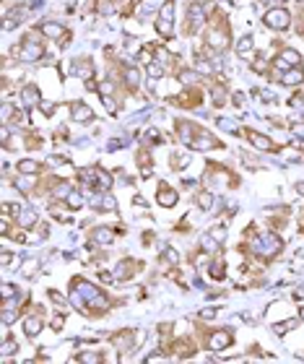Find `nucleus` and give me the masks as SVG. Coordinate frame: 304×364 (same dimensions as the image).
I'll list each match as a JSON object with an SVG mask.
<instances>
[{
  "label": "nucleus",
  "instance_id": "nucleus-1",
  "mask_svg": "<svg viewBox=\"0 0 304 364\" xmlns=\"http://www.w3.org/2000/svg\"><path fill=\"white\" fill-rule=\"evenodd\" d=\"M252 247L257 250V253H263V255H278L281 250H284V242H281L278 234L263 232V234H257V237L252 239Z\"/></svg>",
  "mask_w": 304,
  "mask_h": 364
},
{
  "label": "nucleus",
  "instance_id": "nucleus-2",
  "mask_svg": "<svg viewBox=\"0 0 304 364\" xmlns=\"http://www.w3.org/2000/svg\"><path fill=\"white\" fill-rule=\"evenodd\" d=\"M156 29H159V34H164L166 39H172V34H174V3L172 0L164 3L161 13H159V21H156Z\"/></svg>",
  "mask_w": 304,
  "mask_h": 364
},
{
  "label": "nucleus",
  "instance_id": "nucleus-3",
  "mask_svg": "<svg viewBox=\"0 0 304 364\" xmlns=\"http://www.w3.org/2000/svg\"><path fill=\"white\" fill-rule=\"evenodd\" d=\"M265 26L268 29H276V32H281V29H288V24H291V13H288L286 8H270L268 13H265Z\"/></svg>",
  "mask_w": 304,
  "mask_h": 364
},
{
  "label": "nucleus",
  "instance_id": "nucleus-4",
  "mask_svg": "<svg viewBox=\"0 0 304 364\" xmlns=\"http://www.w3.org/2000/svg\"><path fill=\"white\" fill-rule=\"evenodd\" d=\"M42 44L39 42H34V39H26L24 42V47L21 50H16V55H18V60H24V63H34V60H39L42 57Z\"/></svg>",
  "mask_w": 304,
  "mask_h": 364
},
{
  "label": "nucleus",
  "instance_id": "nucleus-5",
  "mask_svg": "<svg viewBox=\"0 0 304 364\" xmlns=\"http://www.w3.org/2000/svg\"><path fill=\"white\" fill-rule=\"evenodd\" d=\"M208 44L214 50H226L229 47V26H216L208 32Z\"/></svg>",
  "mask_w": 304,
  "mask_h": 364
},
{
  "label": "nucleus",
  "instance_id": "nucleus-6",
  "mask_svg": "<svg viewBox=\"0 0 304 364\" xmlns=\"http://www.w3.org/2000/svg\"><path fill=\"white\" fill-rule=\"evenodd\" d=\"M13 211H16V221L21 229H32V226L39 221V216H36V211L32 208H26V206H11Z\"/></svg>",
  "mask_w": 304,
  "mask_h": 364
},
{
  "label": "nucleus",
  "instance_id": "nucleus-7",
  "mask_svg": "<svg viewBox=\"0 0 304 364\" xmlns=\"http://www.w3.org/2000/svg\"><path fill=\"white\" fill-rule=\"evenodd\" d=\"M302 63V55L296 50H284L281 55L276 57V68H281V71H288V68H296Z\"/></svg>",
  "mask_w": 304,
  "mask_h": 364
},
{
  "label": "nucleus",
  "instance_id": "nucleus-8",
  "mask_svg": "<svg viewBox=\"0 0 304 364\" xmlns=\"http://www.w3.org/2000/svg\"><path fill=\"white\" fill-rule=\"evenodd\" d=\"M190 146H193V148H200V151H208V148H221V143H218L214 135H208L206 130H197Z\"/></svg>",
  "mask_w": 304,
  "mask_h": 364
},
{
  "label": "nucleus",
  "instance_id": "nucleus-9",
  "mask_svg": "<svg viewBox=\"0 0 304 364\" xmlns=\"http://www.w3.org/2000/svg\"><path fill=\"white\" fill-rule=\"evenodd\" d=\"M229 344H232V333H229V330H216L214 336L208 338L206 346L211 348V351H221V348H226Z\"/></svg>",
  "mask_w": 304,
  "mask_h": 364
},
{
  "label": "nucleus",
  "instance_id": "nucleus-10",
  "mask_svg": "<svg viewBox=\"0 0 304 364\" xmlns=\"http://www.w3.org/2000/svg\"><path fill=\"white\" fill-rule=\"evenodd\" d=\"M42 325L44 323H42V307H39L34 315H29L24 320V333H26V336H36V333L42 330Z\"/></svg>",
  "mask_w": 304,
  "mask_h": 364
},
{
  "label": "nucleus",
  "instance_id": "nucleus-11",
  "mask_svg": "<svg viewBox=\"0 0 304 364\" xmlns=\"http://www.w3.org/2000/svg\"><path fill=\"white\" fill-rule=\"evenodd\" d=\"M247 138L252 146H257L260 151H276V143H273L268 135H260V133H255V130H247Z\"/></svg>",
  "mask_w": 304,
  "mask_h": 364
},
{
  "label": "nucleus",
  "instance_id": "nucleus-12",
  "mask_svg": "<svg viewBox=\"0 0 304 364\" xmlns=\"http://www.w3.org/2000/svg\"><path fill=\"white\" fill-rule=\"evenodd\" d=\"M156 200H159V206H164V208H174V206H177V193H174L169 185H161Z\"/></svg>",
  "mask_w": 304,
  "mask_h": 364
},
{
  "label": "nucleus",
  "instance_id": "nucleus-13",
  "mask_svg": "<svg viewBox=\"0 0 304 364\" xmlns=\"http://www.w3.org/2000/svg\"><path fill=\"white\" fill-rule=\"evenodd\" d=\"M39 34H44V36H50V39H57V42H60V36L65 34V29L60 26V24H55V21H44V24H39Z\"/></svg>",
  "mask_w": 304,
  "mask_h": 364
},
{
  "label": "nucleus",
  "instance_id": "nucleus-14",
  "mask_svg": "<svg viewBox=\"0 0 304 364\" xmlns=\"http://www.w3.org/2000/svg\"><path fill=\"white\" fill-rule=\"evenodd\" d=\"M281 81H284L286 86H299V83L304 81V71H302L299 65H296V68H288V71L281 75Z\"/></svg>",
  "mask_w": 304,
  "mask_h": 364
},
{
  "label": "nucleus",
  "instance_id": "nucleus-15",
  "mask_svg": "<svg viewBox=\"0 0 304 364\" xmlns=\"http://www.w3.org/2000/svg\"><path fill=\"white\" fill-rule=\"evenodd\" d=\"M71 115H73V120L75 123H89L91 117H94V112H91V107H86V104H73L71 107Z\"/></svg>",
  "mask_w": 304,
  "mask_h": 364
},
{
  "label": "nucleus",
  "instance_id": "nucleus-16",
  "mask_svg": "<svg viewBox=\"0 0 304 364\" xmlns=\"http://www.w3.org/2000/svg\"><path fill=\"white\" fill-rule=\"evenodd\" d=\"M21 102H24L26 107H32V104H39V89H36L34 83L24 86V89H21Z\"/></svg>",
  "mask_w": 304,
  "mask_h": 364
},
{
  "label": "nucleus",
  "instance_id": "nucleus-17",
  "mask_svg": "<svg viewBox=\"0 0 304 364\" xmlns=\"http://www.w3.org/2000/svg\"><path fill=\"white\" fill-rule=\"evenodd\" d=\"M94 187H96V190H102V193H107L109 187H112V174L104 172V169H96V174H94Z\"/></svg>",
  "mask_w": 304,
  "mask_h": 364
},
{
  "label": "nucleus",
  "instance_id": "nucleus-18",
  "mask_svg": "<svg viewBox=\"0 0 304 364\" xmlns=\"http://www.w3.org/2000/svg\"><path fill=\"white\" fill-rule=\"evenodd\" d=\"M133 268H138V263H135V260H123V263L117 265V271H115V278H123V281H127V278L135 273Z\"/></svg>",
  "mask_w": 304,
  "mask_h": 364
},
{
  "label": "nucleus",
  "instance_id": "nucleus-19",
  "mask_svg": "<svg viewBox=\"0 0 304 364\" xmlns=\"http://www.w3.org/2000/svg\"><path fill=\"white\" fill-rule=\"evenodd\" d=\"M71 73H73V75H81V78H91L94 68H91V63H89V60H83V63H81V60H75V63H73V68H71Z\"/></svg>",
  "mask_w": 304,
  "mask_h": 364
},
{
  "label": "nucleus",
  "instance_id": "nucleus-20",
  "mask_svg": "<svg viewBox=\"0 0 304 364\" xmlns=\"http://www.w3.org/2000/svg\"><path fill=\"white\" fill-rule=\"evenodd\" d=\"M18 174H24V177H34L36 172H39V164L32 162V159H24V162H18Z\"/></svg>",
  "mask_w": 304,
  "mask_h": 364
},
{
  "label": "nucleus",
  "instance_id": "nucleus-21",
  "mask_svg": "<svg viewBox=\"0 0 304 364\" xmlns=\"http://www.w3.org/2000/svg\"><path fill=\"white\" fill-rule=\"evenodd\" d=\"M133 344H135V336L130 330L127 333H123V336H115V346L120 348V351H130L133 348Z\"/></svg>",
  "mask_w": 304,
  "mask_h": 364
},
{
  "label": "nucleus",
  "instance_id": "nucleus-22",
  "mask_svg": "<svg viewBox=\"0 0 304 364\" xmlns=\"http://www.w3.org/2000/svg\"><path fill=\"white\" fill-rule=\"evenodd\" d=\"M190 18H193V26H200L206 21V11H203L200 3H193L190 5Z\"/></svg>",
  "mask_w": 304,
  "mask_h": 364
},
{
  "label": "nucleus",
  "instance_id": "nucleus-23",
  "mask_svg": "<svg viewBox=\"0 0 304 364\" xmlns=\"http://www.w3.org/2000/svg\"><path fill=\"white\" fill-rule=\"evenodd\" d=\"M65 206L71 208V211H78V208L83 206V195H81V190H71V195L65 198Z\"/></svg>",
  "mask_w": 304,
  "mask_h": 364
},
{
  "label": "nucleus",
  "instance_id": "nucleus-24",
  "mask_svg": "<svg viewBox=\"0 0 304 364\" xmlns=\"http://www.w3.org/2000/svg\"><path fill=\"white\" fill-rule=\"evenodd\" d=\"M75 362H86V364H99V362H104V356L99 354V351H81L78 356H75Z\"/></svg>",
  "mask_w": 304,
  "mask_h": 364
},
{
  "label": "nucleus",
  "instance_id": "nucleus-25",
  "mask_svg": "<svg viewBox=\"0 0 304 364\" xmlns=\"http://www.w3.org/2000/svg\"><path fill=\"white\" fill-rule=\"evenodd\" d=\"M250 52H252V36L245 34V36L239 39V44H237V55H239V57H247Z\"/></svg>",
  "mask_w": 304,
  "mask_h": 364
},
{
  "label": "nucleus",
  "instance_id": "nucleus-26",
  "mask_svg": "<svg viewBox=\"0 0 304 364\" xmlns=\"http://www.w3.org/2000/svg\"><path fill=\"white\" fill-rule=\"evenodd\" d=\"M94 239H96V242H102V245H109V242L115 239V232H109L107 226H99V229L94 232Z\"/></svg>",
  "mask_w": 304,
  "mask_h": 364
},
{
  "label": "nucleus",
  "instance_id": "nucleus-27",
  "mask_svg": "<svg viewBox=\"0 0 304 364\" xmlns=\"http://www.w3.org/2000/svg\"><path fill=\"white\" fill-rule=\"evenodd\" d=\"M99 208L102 211H115L117 208V200H115V195H109V190L99 198Z\"/></svg>",
  "mask_w": 304,
  "mask_h": 364
},
{
  "label": "nucleus",
  "instance_id": "nucleus-28",
  "mask_svg": "<svg viewBox=\"0 0 304 364\" xmlns=\"http://www.w3.org/2000/svg\"><path fill=\"white\" fill-rule=\"evenodd\" d=\"M146 71H148L151 78H161V75H164V63L154 60V63H148V65H146Z\"/></svg>",
  "mask_w": 304,
  "mask_h": 364
},
{
  "label": "nucleus",
  "instance_id": "nucleus-29",
  "mask_svg": "<svg viewBox=\"0 0 304 364\" xmlns=\"http://www.w3.org/2000/svg\"><path fill=\"white\" fill-rule=\"evenodd\" d=\"M208 237L216 242V245H221V242H226V229L224 226H214V229H208Z\"/></svg>",
  "mask_w": 304,
  "mask_h": 364
},
{
  "label": "nucleus",
  "instance_id": "nucleus-30",
  "mask_svg": "<svg viewBox=\"0 0 304 364\" xmlns=\"http://www.w3.org/2000/svg\"><path fill=\"white\" fill-rule=\"evenodd\" d=\"M125 81H127V86H138V81H141L138 68H127V71H125Z\"/></svg>",
  "mask_w": 304,
  "mask_h": 364
},
{
  "label": "nucleus",
  "instance_id": "nucleus-31",
  "mask_svg": "<svg viewBox=\"0 0 304 364\" xmlns=\"http://www.w3.org/2000/svg\"><path fill=\"white\" fill-rule=\"evenodd\" d=\"M197 206H200L203 211H211V206H214V195H211V193H200V195H197Z\"/></svg>",
  "mask_w": 304,
  "mask_h": 364
},
{
  "label": "nucleus",
  "instance_id": "nucleus-32",
  "mask_svg": "<svg viewBox=\"0 0 304 364\" xmlns=\"http://www.w3.org/2000/svg\"><path fill=\"white\" fill-rule=\"evenodd\" d=\"M52 193H55V198H68V195H71V185H68V182H60V185H55V190H52Z\"/></svg>",
  "mask_w": 304,
  "mask_h": 364
},
{
  "label": "nucleus",
  "instance_id": "nucleus-33",
  "mask_svg": "<svg viewBox=\"0 0 304 364\" xmlns=\"http://www.w3.org/2000/svg\"><path fill=\"white\" fill-rule=\"evenodd\" d=\"M16 348H18V344H16V341H13V338H5V341H3V348H0V354H5V356H8V354H13V351H16Z\"/></svg>",
  "mask_w": 304,
  "mask_h": 364
},
{
  "label": "nucleus",
  "instance_id": "nucleus-34",
  "mask_svg": "<svg viewBox=\"0 0 304 364\" xmlns=\"http://www.w3.org/2000/svg\"><path fill=\"white\" fill-rule=\"evenodd\" d=\"M161 257H166V263H172V265H174V263L179 260V253H177V250H174V247H166Z\"/></svg>",
  "mask_w": 304,
  "mask_h": 364
},
{
  "label": "nucleus",
  "instance_id": "nucleus-35",
  "mask_svg": "<svg viewBox=\"0 0 304 364\" xmlns=\"http://www.w3.org/2000/svg\"><path fill=\"white\" fill-rule=\"evenodd\" d=\"M179 78H182V83H197V81H200V75H197V73H190V71H182L179 73Z\"/></svg>",
  "mask_w": 304,
  "mask_h": 364
},
{
  "label": "nucleus",
  "instance_id": "nucleus-36",
  "mask_svg": "<svg viewBox=\"0 0 304 364\" xmlns=\"http://www.w3.org/2000/svg\"><path fill=\"white\" fill-rule=\"evenodd\" d=\"M211 276H214V278H224V263H214V265H211Z\"/></svg>",
  "mask_w": 304,
  "mask_h": 364
},
{
  "label": "nucleus",
  "instance_id": "nucleus-37",
  "mask_svg": "<svg viewBox=\"0 0 304 364\" xmlns=\"http://www.w3.org/2000/svg\"><path fill=\"white\" fill-rule=\"evenodd\" d=\"M0 294H3V299H11L13 294H16V286H13V284H3V291H0Z\"/></svg>",
  "mask_w": 304,
  "mask_h": 364
},
{
  "label": "nucleus",
  "instance_id": "nucleus-38",
  "mask_svg": "<svg viewBox=\"0 0 304 364\" xmlns=\"http://www.w3.org/2000/svg\"><path fill=\"white\" fill-rule=\"evenodd\" d=\"M104 107H107V112H112V115L117 112V107H115V99H112L109 94H104Z\"/></svg>",
  "mask_w": 304,
  "mask_h": 364
},
{
  "label": "nucleus",
  "instance_id": "nucleus-39",
  "mask_svg": "<svg viewBox=\"0 0 304 364\" xmlns=\"http://www.w3.org/2000/svg\"><path fill=\"white\" fill-rule=\"evenodd\" d=\"M34 268H36V260H26L24 263V276H32Z\"/></svg>",
  "mask_w": 304,
  "mask_h": 364
},
{
  "label": "nucleus",
  "instance_id": "nucleus-40",
  "mask_svg": "<svg viewBox=\"0 0 304 364\" xmlns=\"http://www.w3.org/2000/svg\"><path fill=\"white\" fill-rule=\"evenodd\" d=\"M218 125H221V127H226V130H237V123H234V120H221V123H218Z\"/></svg>",
  "mask_w": 304,
  "mask_h": 364
},
{
  "label": "nucleus",
  "instance_id": "nucleus-41",
  "mask_svg": "<svg viewBox=\"0 0 304 364\" xmlns=\"http://www.w3.org/2000/svg\"><path fill=\"white\" fill-rule=\"evenodd\" d=\"M11 112H13L11 104H3V123H5V125H8V120H11Z\"/></svg>",
  "mask_w": 304,
  "mask_h": 364
},
{
  "label": "nucleus",
  "instance_id": "nucleus-42",
  "mask_svg": "<svg viewBox=\"0 0 304 364\" xmlns=\"http://www.w3.org/2000/svg\"><path fill=\"white\" fill-rule=\"evenodd\" d=\"M252 68H255V71H257V73H263V71H265V60H263V57H257Z\"/></svg>",
  "mask_w": 304,
  "mask_h": 364
},
{
  "label": "nucleus",
  "instance_id": "nucleus-43",
  "mask_svg": "<svg viewBox=\"0 0 304 364\" xmlns=\"http://www.w3.org/2000/svg\"><path fill=\"white\" fill-rule=\"evenodd\" d=\"M42 112H44V115H52V112H55V107H52V102H42Z\"/></svg>",
  "mask_w": 304,
  "mask_h": 364
},
{
  "label": "nucleus",
  "instance_id": "nucleus-44",
  "mask_svg": "<svg viewBox=\"0 0 304 364\" xmlns=\"http://www.w3.org/2000/svg\"><path fill=\"white\" fill-rule=\"evenodd\" d=\"M63 317H55V320H52V330H60V328H63Z\"/></svg>",
  "mask_w": 304,
  "mask_h": 364
},
{
  "label": "nucleus",
  "instance_id": "nucleus-45",
  "mask_svg": "<svg viewBox=\"0 0 304 364\" xmlns=\"http://www.w3.org/2000/svg\"><path fill=\"white\" fill-rule=\"evenodd\" d=\"M260 96H263V99H265V102H273V99H276V96H273V94H270V91H260Z\"/></svg>",
  "mask_w": 304,
  "mask_h": 364
},
{
  "label": "nucleus",
  "instance_id": "nucleus-46",
  "mask_svg": "<svg viewBox=\"0 0 304 364\" xmlns=\"http://www.w3.org/2000/svg\"><path fill=\"white\" fill-rule=\"evenodd\" d=\"M296 193H299L302 198H304V182H299V185H296Z\"/></svg>",
  "mask_w": 304,
  "mask_h": 364
},
{
  "label": "nucleus",
  "instance_id": "nucleus-47",
  "mask_svg": "<svg viewBox=\"0 0 304 364\" xmlns=\"http://www.w3.org/2000/svg\"><path fill=\"white\" fill-rule=\"evenodd\" d=\"M299 317H302V320H304V307H302V312H299Z\"/></svg>",
  "mask_w": 304,
  "mask_h": 364
}]
</instances>
